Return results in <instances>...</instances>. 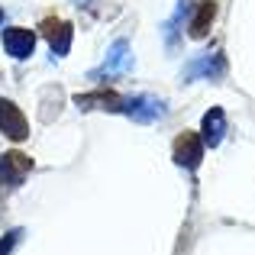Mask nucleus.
<instances>
[{
	"label": "nucleus",
	"mask_w": 255,
	"mask_h": 255,
	"mask_svg": "<svg viewBox=\"0 0 255 255\" xmlns=\"http://www.w3.org/2000/svg\"><path fill=\"white\" fill-rule=\"evenodd\" d=\"M174 155H178L181 165H197L200 158V142L194 132H184V136H178V142H174Z\"/></svg>",
	"instance_id": "2"
},
{
	"label": "nucleus",
	"mask_w": 255,
	"mask_h": 255,
	"mask_svg": "<svg viewBox=\"0 0 255 255\" xmlns=\"http://www.w3.org/2000/svg\"><path fill=\"white\" fill-rule=\"evenodd\" d=\"M0 126H3V132L13 136V139L26 136V120L19 117V110L10 104V100H0Z\"/></svg>",
	"instance_id": "1"
},
{
	"label": "nucleus",
	"mask_w": 255,
	"mask_h": 255,
	"mask_svg": "<svg viewBox=\"0 0 255 255\" xmlns=\"http://www.w3.org/2000/svg\"><path fill=\"white\" fill-rule=\"evenodd\" d=\"M213 0H204L200 3V13L194 16V23H191V36L194 39H200V36H207V29H210V23H213Z\"/></svg>",
	"instance_id": "3"
}]
</instances>
